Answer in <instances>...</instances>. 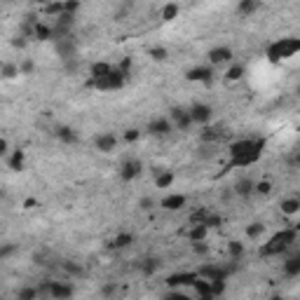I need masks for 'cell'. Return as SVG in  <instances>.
Instances as JSON below:
<instances>
[{"mask_svg":"<svg viewBox=\"0 0 300 300\" xmlns=\"http://www.w3.org/2000/svg\"><path fill=\"white\" fill-rule=\"evenodd\" d=\"M129 244H134V235H132V232H120L117 237L110 239L108 249H113V251H120V249H127Z\"/></svg>","mask_w":300,"mask_h":300,"instance_id":"obj_20","label":"cell"},{"mask_svg":"<svg viewBox=\"0 0 300 300\" xmlns=\"http://www.w3.org/2000/svg\"><path fill=\"white\" fill-rule=\"evenodd\" d=\"M235 272V267H221V265H202L200 267V277H204V279H209V282H213V279H228L230 274Z\"/></svg>","mask_w":300,"mask_h":300,"instance_id":"obj_9","label":"cell"},{"mask_svg":"<svg viewBox=\"0 0 300 300\" xmlns=\"http://www.w3.org/2000/svg\"><path fill=\"white\" fill-rule=\"evenodd\" d=\"M206 235H209L206 223H193V228L188 230V239L190 242H202V239H206Z\"/></svg>","mask_w":300,"mask_h":300,"instance_id":"obj_24","label":"cell"},{"mask_svg":"<svg viewBox=\"0 0 300 300\" xmlns=\"http://www.w3.org/2000/svg\"><path fill=\"white\" fill-rule=\"evenodd\" d=\"M24 162H26V155H24V150L17 148L7 157V167L12 169V171H24Z\"/></svg>","mask_w":300,"mask_h":300,"instance_id":"obj_26","label":"cell"},{"mask_svg":"<svg viewBox=\"0 0 300 300\" xmlns=\"http://www.w3.org/2000/svg\"><path fill=\"white\" fill-rule=\"evenodd\" d=\"M289 164H291V167H296V169H300V150L293 155L291 159H289Z\"/></svg>","mask_w":300,"mask_h":300,"instance_id":"obj_54","label":"cell"},{"mask_svg":"<svg viewBox=\"0 0 300 300\" xmlns=\"http://www.w3.org/2000/svg\"><path fill=\"white\" fill-rule=\"evenodd\" d=\"M265 232V225L260 221H256V223H251V225H247V237L249 239H258L260 235Z\"/></svg>","mask_w":300,"mask_h":300,"instance_id":"obj_36","label":"cell"},{"mask_svg":"<svg viewBox=\"0 0 300 300\" xmlns=\"http://www.w3.org/2000/svg\"><path fill=\"white\" fill-rule=\"evenodd\" d=\"M17 298L19 300H36V298H40V289H21V291L17 293Z\"/></svg>","mask_w":300,"mask_h":300,"instance_id":"obj_38","label":"cell"},{"mask_svg":"<svg viewBox=\"0 0 300 300\" xmlns=\"http://www.w3.org/2000/svg\"><path fill=\"white\" fill-rule=\"evenodd\" d=\"M228 251H230V258H232V260H239V258H244V253H247V247H244V242H239V239H230Z\"/></svg>","mask_w":300,"mask_h":300,"instance_id":"obj_29","label":"cell"},{"mask_svg":"<svg viewBox=\"0 0 300 300\" xmlns=\"http://www.w3.org/2000/svg\"><path fill=\"white\" fill-rule=\"evenodd\" d=\"M159 204H162V209H167V211H178V209H183L188 204V197L186 195H167Z\"/></svg>","mask_w":300,"mask_h":300,"instance_id":"obj_15","label":"cell"},{"mask_svg":"<svg viewBox=\"0 0 300 300\" xmlns=\"http://www.w3.org/2000/svg\"><path fill=\"white\" fill-rule=\"evenodd\" d=\"M56 24H61V26H75V14L73 12H61L59 17H56Z\"/></svg>","mask_w":300,"mask_h":300,"instance_id":"obj_39","label":"cell"},{"mask_svg":"<svg viewBox=\"0 0 300 300\" xmlns=\"http://www.w3.org/2000/svg\"><path fill=\"white\" fill-rule=\"evenodd\" d=\"M200 277V272H176L167 277V286L169 289H176V286H193L195 279Z\"/></svg>","mask_w":300,"mask_h":300,"instance_id":"obj_12","label":"cell"},{"mask_svg":"<svg viewBox=\"0 0 300 300\" xmlns=\"http://www.w3.org/2000/svg\"><path fill=\"white\" fill-rule=\"evenodd\" d=\"M296 92H298V97H300V85H298V89H296Z\"/></svg>","mask_w":300,"mask_h":300,"instance_id":"obj_58","label":"cell"},{"mask_svg":"<svg viewBox=\"0 0 300 300\" xmlns=\"http://www.w3.org/2000/svg\"><path fill=\"white\" fill-rule=\"evenodd\" d=\"M54 52H56V56H61L63 61L73 59V56H75V52H78L75 38L68 36V38H59V40H54Z\"/></svg>","mask_w":300,"mask_h":300,"instance_id":"obj_6","label":"cell"},{"mask_svg":"<svg viewBox=\"0 0 300 300\" xmlns=\"http://www.w3.org/2000/svg\"><path fill=\"white\" fill-rule=\"evenodd\" d=\"M174 129H176V127H174V122H171L169 117H155V120H150V122H148L150 136H157V139H162V136H169Z\"/></svg>","mask_w":300,"mask_h":300,"instance_id":"obj_7","label":"cell"},{"mask_svg":"<svg viewBox=\"0 0 300 300\" xmlns=\"http://www.w3.org/2000/svg\"><path fill=\"white\" fill-rule=\"evenodd\" d=\"M169 120L174 122V127H176L178 132H188L195 124L193 115H190V108H181V106H174L169 110Z\"/></svg>","mask_w":300,"mask_h":300,"instance_id":"obj_5","label":"cell"},{"mask_svg":"<svg viewBox=\"0 0 300 300\" xmlns=\"http://www.w3.org/2000/svg\"><path fill=\"white\" fill-rule=\"evenodd\" d=\"M141 171H143V164H141V159H124L122 162V167H120V178L122 181H134V178H139L141 176Z\"/></svg>","mask_w":300,"mask_h":300,"instance_id":"obj_8","label":"cell"},{"mask_svg":"<svg viewBox=\"0 0 300 300\" xmlns=\"http://www.w3.org/2000/svg\"><path fill=\"white\" fill-rule=\"evenodd\" d=\"M148 54H150V59H155V61H167L169 59V52L164 47H150Z\"/></svg>","mask_w":300,"mask_h":300,"instance_id":"obj_37","label":"cell"},{"mask_svg":"<svg viewBox=\"0 0 300 300\" xmlns=\"http://www.w3.org/2000/svg\"><path fill=\"white\" fill-rule=\"evenodd\" d=\"M33 2H38V5H47L50 0H33Z\"/></svg>","mask_w":300,"mask_h":300,"instance_id":"obj_57","label":"cell"},{"mask_svg":"<svg viewBox=\"0 0 300 300\" xmlns=\"http://www.w3.org/2000/svg\"><path fill=\"white\" fill-rule=\"evenodd\" d=\"M300 211V197H286L282 202V213L284 216H296Z\"/></svg>","mask_w":300,"mask_h":300,"instance_id":"obj_30","label":"cell"},{"mask_svg":"<svg viewBox=\"0 0 300 300\" xmlns=\"http://www.w3.org/2000/svg\"><path fill=\"white\" fill-rule=\"evenodd\" d=\"M113 63L108 61H94L92 63V68H89V73H92V78H108L110 73H113Z\"/></svg>","mask_w":300,"mask_h":300,"instance_id":"obj_21","label":"cell"},{"mask_svg":"<svg viewBox=\"0 0 300 300\" xmlns=\"http://www.w3.org/2000/svg\"><path fill=\"white\" fill-rule=\"evenodd\" d=\"M12 253H14V247H12V244H5V247L0 249V260H5V258H9Z\"/></svg>","mask_w":300,"mask_h":300,"instance_id":"obj_50","label":"cell"},{"mask_svg":"<svg viewBox=\"0 0 300 300\" xmlns=\"http://www.w3.org/2000/svg\"><path fill=\"white\" fill-rule=\"evenodd\" d=\"M265 150V139H239L230 143V167H251Z\"/></svg>","mask_w":300,"mask_h":300,"instance_id":"obj_1","label":"cell"},{"mask_svg":"<svg viewBox=\"0 0 300 300\" xmlns=\"http://www.w3.org/2000/svg\"><path fill=\"white\" fill-rule=\"evenodd\" d=\"M19 68H21V75H33L36 73V61L33 59H24L19 63Z\"/></svg>","mask_w":300,"mask_h":300,"instance_id":"obj_41","label":"cell"},{"mask_svg":"<svg viewBox=\"0 0 300 300\" xmlns=\"http://www.w3.org/2000/svg\"><path fill=\"white\" fill-rule=\"evenodd\" d=\"M94 146H97L99 152H113L115 146H117V139H115V134L103 132V134H99L97 139H94Z\"/></svg>","mask_w":300,"mask_h":300,"instance_id":"obj_14","label":"cell"},{"mask_svg":"<svg viewBox=\"0 0 300 300\" xmlns=\"http://www.w3.org/2000/svg\"><path fill=\"white\" fill-rule=\"evenodd\" d=\"M253 193H256V183L251 178H239L235 183V195H239V197H249Z\"/></svg>","mask_w":300,"mask_h":300,"instance_id":"obj_22","label":"cell"},{"mask_svg":"<svg viewBox=\"0 0 300 300\" xmlns=\"http://www.w3.org/2000/svg\"><path fill=\"white\" fill-rule=\"evenodd\" d=\"M139 206H141L143 211H150V209H152V200H150V197H141V200H139Z\"/></svg>","mask_w":300,"mask_h":300,"instance_id":"obj_53","label":"cell"},{"mask_svg":"<svg viewBox=\"0 0 300 300\" xmlns=\"http://www.w3.org/2000/svg\"><path fill=\"white\" fill-rule=\"evenodd\" d=\"M127 80H129V75H124V73L115 66L113 73H110L108 78H89L87 87L99 89V92H117V89H122L124 85H127Z\"/></svg>","mask_w":300,"mask_h":300,"instance_id":"obj_4","label":"cell"},{"mask_svg":"<svg viewBox=\"0 0 300 300\" xmlns=\"http://www.w3.org/2000/svg\"><path fill=\"white\" fill-rule=\"evenodd\" d=\"M5 2H14V0H5Z\"/></svg>","mask_w":300,"mask_h":300,"instance_id":"obj_59","label":"cell"},{"mask_svg":"<svg viewBox=\"0 0 300 300\" xmlns=\"http://www.w3.org/2000/svg\"><path fill=\"white\" fill-rule=\"evenodd\" d=\"M117 68H120L124 75H132V56H124L122 61L117 63Z\"/></svg>","mask_w":300,"mask_h":300,"instance_id":"obj_46","label":"cell"},{"mask_svg":"<svg viewBox=\"0 0 300 300\" xmlns=\"http://www.w3.org/2000/svg\"><path fill=\"white\" fill-rule=\"evenodd\" d=\"M12 47H17V50H24V47H26V38H24V36L12 38Z\"/></svg>","mask_w":300,"mask_h":300,"instance_id":"obj_52","label":"cell"},{"mask_svg":"<svg viewBox=\"0 0 300 300\" xmlns=\"http://www.w3.org/2000/svg\"><path fill=\"white\" fill-rule=\"evenodd\" d=\"M159 258H143L141 263H139V267H141V272L146 274V277H150V274H155L159 270Z\"/></svg>","mask_w":300,"mask_h":300,"instance_id":"obj_32","label":"cell"},{"mask_svg":"<svg viewBox=\"0 0 300 300\" xmlns=\"http://www.w3.org/2000/svg\"><path fill=\"white\" fill-rule=\"evenodd\" d=\"M221 136H223V129H221V127H211V124H204L202 134H200V139H202L204 143H213V141H218Z\"/></svg>","mask_w":300,"mask_h":300,"instance_id":"obj_25","label":"cell"},{"mask_svg":"<svg viewBox=\"0 0 300 300\" xmlns=\"http://www.w3.org/2000/svg\"><path fill=\"white\" fill-rule=\"evenodd\" d=\"M178 12H181V9H178V5L176 2H167V5H164V7H162V14H159V17H162V21H174V19L178 17Z\"/></svg>","mask_w":300,"mask_h":300,"instance_id":"obj_33","label":"cell"},{"mask_svg":"<svg viewBox=\"0 0 300 300\" xmlns=\"http://www.w3.org/2000/svg\"><path fill=\"white\" fill-rule=\"evenodd\" d=\"M300 52V38H279L274 43L267 45L265 50V56L270 63H282L286 59H291Z\"/></svg>","mask_w":300,"mask_h":300,"instance_id":"obj_2","label":"cell"},{"mask_svg":"<svg viewBox=\"0 0 300 300\" xmlns=\"http://www.w3.org/2000/svg\"><path fill=\"white\" fill-rule=\"evenodd\" d=\"M206 216H209V211H206V209H200V211H195L193 216H190V223H204Z\"/></svg>","mask_w":300,"mask_h":300,"instance_id":"obj_48","label":"cell"},{"mask_svg":"<svg viewBox=\"0 0 300 300\" xmlns=\"http://www.w3.org/2000/svg\"><path fill=\"white\" fill-rule=\"evenodd\" d=\"M63 7H66V12H73V14H78L80 0H63Z\"/></svg>","mask_w":300,"mask_h":300,"instance_id":"obj_49","label":"cell"},{"mask_svg":"<svg viewBox=\"0 0 300 300\" xmlns=\"http://www.w3.org/2000/svg\"><path fill=\"white\" fill-rule=\"evenodd\" d=\"M256 193L258 195H270V193H272V181H267V178H265V181H258V183H256Z\"/></svg>","mask_w":300,"mask_h":300,"instance_id":"obj_43","label":"cell"},{"mask_svg":"<svg viewBox=\"0 0 300 300\" xmlns=\"http://www.w3.org/2000/svg\"><path fill=\"white\" fill-rule=\"evenodd\" d=\"M33 38H38V40H54V26H47V24H43V21H36L33 24Z\"/></svg>","mask_w":300,"mask_h":300,"instance_id":"obj_19","label":"cell"},{"mask_svg":"<svg viewBox=\"0 0 300 300\" xmlns=\"http://www.w3.org/2000/svg\"><path fill=\"white\" fill-rule=\"evenodd\" d=\"M174 186V171H169V169H162L157 176H155V188L159 190H167V188Z\"/></svg>","mask_w":300,"mask_h":300,"instance_id":"obj_27","label":"cell"},{"mask_svg":"<svg viewBox=\"0 0 300 300\" xmlns=\"http://www.w3.org/2000/svg\"><path fill=\"white\" fill-rule=\"evenodd\" d=\"M228 61H232V50L230 47L218 45V47L209 50V63L211 66H221V63H228Z\"/></svg>","mask_w":300,"mask_h":300,"instance_id":"obj_13","label":"cell"},{"mask_svg":"<svg viewBox=\"0 0 300 300\" xmlns=\"http://www.w3.org/2000/svg\"><path fill=\"white\" fill-rule=\"evenodd\" d=\"M225 78L230 80V82H237V80L244 78V66L242 63H232L228 71H225Z\"/></svg>","mask_w":300,"mask_h":300,"instance_id":"obj_34","label":"cell"},{"mask_svg":"<svg viewBox=\"0 0 300 300\" xmlns=\"http://www.w3.org/2000/svg\"><path fill=\"white\" fill-rule=\"evenodd\" d=\"M225 282H228V279H213V282H211L213 298H218V296H223V293H225Z\"/></svg>","mask_w":300,"mask_h":300,"instance_id":"obj_42","label":"cell"},{"mask_svg":"<svg viewBox=\"0 0 300 300\" xmlns=\"http://www.w3.org/2000/svg\"><path fill=\"white\" fill-rule=\"evenodd\" d=\"M43 12L47 14V17H59L61 12H66V7H63V0H50L47 5H43Z\"/></svg>","mask_w":300,"mask_h":300,"instance_id":"obj_31","label":"cell"},{"mask_svg":"<svg viewBox=\"0 0 300 300\" xmlns=\"http://www.w3.org/2000/svg\"><path fill=\"white\" fill-rule=\"evenodd\" d=\"M186 80L188 82H204V85H209L213 80V68L211 66H197V68H190L186 73Z\"/></svg>","mask_w":300,"mask_h":300,"instance_id":"obj_10","label":"cell"},{"mask_svg":"<svg viewBox=\"0 0 300 300\" xmlns=\"http://www.w3.org/2000/svg\"><path fill=\"white\" fill-rule=\"evenodd\" d=\"M36 206H38V200H36V197H28L26 202H24V209H36Z\"/></svg>","mask_w":300,"mask_h":300,"instance_id":"obj_55","label":"cell"},{"mask_svg":"<svg viewBox=\"0 0 300 300\" xmlns=\"http://www.w3.org/2000/svg\"><path fill=\"white\" fill-rule=\"evenodd\" d=\"M139 139H141V132H139V129H127V132H124V141L127 143H134V141H139Z\"/></svg>","mask_w":300,"mask_h":300,"instance_id":"obj_47","label":"cell"},{"mask_svg":"<svg viewBox=\"0 0 300 300\" xmlns=\"http://www.w3.org/2000/svg\"><path fill=\"white\" fill-rule=\"evenodd\" d=\"M115 291H117V286L110 282V284H106V286L101 289V296H106V298H108V296H115Z\"/></svg>","mask_w":300,"mask_h":300,"instance_id":"obj_51","label":"cell"},{"mask_svg":"<svg viewBox=\"0 0 300 300\" xmlns=\"http://www.w3.org/2000/svg\"><path fill=\"white\" fill-rule=\"evenodd\" d=\"M73 293H75V289H73L71 284H63V282H52V291H50V296L56 300H68L73 298Z\"/></svg>","mask_w":300,"mask_h":300,"instance_id":"obj_16","label":"cell"},{"mask_svg":"<svg viewBox=\"0 0 300 300\" xmlns=\"http://www.w3.org/2000/svg\"><path fill=\"white\" fill-rule=\"evenodd\" d=\"M258 9H260V0H239L237 5V12L242 17H251V14H256Z\"/></svg>","mask_w":300,"mask_h":300,"instance_id":"obj_23","label":"cell"},{"mask_svg":"<svg viewBox=\"0 0 300 300\" xmlns=\"http://www.w3.org/2000/svg\"><path fill=\"white\" fill-rule=\"evenodd\" d=\"M204 223H206V228H209V230H216V228H221V225H223V218H221V213H211V211H209V216H206V221H204Z\"/></svg>","mask_w":300,"mask_h":300,"instance_id":"obj_40","label":"cell"},{"mask_svg":"<svg viewBox=\"0 0 300 300\" xmlns=\"http://www.w3.org/2000/svg\"><path fill=\"white\" fill-rule=\"evenodd\" d=\"M54 134H56V139H59L61 143H68V146H73V143H78V132H75L73 127L59 124V127L54 129Z\"/></svg>","mask_w":300,"mask_h":300,"instance_id":"obj_18","label":"cell"},{"mask_svg":"<svg viewBox=\"0 0 300 300\" xmlns=\"http://www.w3.org/2000/svg\"><path fill=\"white\" fill-rule=\"evenodd\" d=\"M63 270L68 274H75V277H80L82 274V267L80 265H75V263H71V260H63Z\"/></svg>","mask_w":300,"mask_h":300,"instance_id":"obj_45","label":"cell"},{"mask_svg":"<svg viewBox=\"0 0 300 300\" xmlns=\"http://www.w3.org/2000/svg\"><path fill=\"white\" fill-rule=\"evenodd\" d=\"M296 237H298V230H296V228H286V230H282V232H277V235H272V237L267 239L263 247H260L258 253H260L263 258L282 256L284 251L296 242Z\"/></svg>","mask_w":300,"mask_h":300,"instance_id":"obj_3","label":"cell"},{"mask_svg":"<svg viewBox=\"0 0 300 300\" xmlns=\"http://www.w3.org/2000/svg\"><path fill=\"white\" fill-rule=\"evenodd\" d=\"M17 75H21V68H19V63H12V61L2 63V78H5V80H14Z\"/></svg>","mask_w":300,"mask_h":300,"instance_id":"obj_35","label":"cell"},{"mask_svg":"<svg viewBox=\"0 0 300 300\" xmlns=\"http://www.w3.org/2000/svg\"><path fill=\"white\" fill-rule=\"evenodd\" d=\"M193 251L197 253V256H206V253H209V244H206V239H202V242H193Z\"/></svg>","mask_w":300,"mask_h":300,"instance_id":"obj_44","label":"cell"},{"mask_svg":"<svg viewBox=\"0 0 300 300\" xmlns=\"http://www.w3.org/2000/svg\"><path fill=\"white\" fill-rule=\"evenodd\" d=\"M284 274H286V277H298L300 274V253L286 258V263H284Z\"/></svg>","mask_w":300,"mask_h":300,"instance_id":"obj_28","label":"cell"},{"mask_svg":"<svg viewBox=\"0 0 300 300\" xmlns=\"http://www.w3.org/2000/svg\"><path fill=\"white\" fill-rule=\"evenodd\" d=\"M190 115H193L195 124H202V127H204V124L211 122L213 110H211L209 103H193V106H190Z\"/></svg>","mask_w":300,"mask_h":300,"instance_id":"obj_11","label":"cell"},{"mask_svg":"<svg viewBox=\"0 0 300 300\" xmlns=\"http://www.w3.org/2000/svg\"><path fill=\"white\" fill-rule=\"evenodd\" d=\"M193 289H195V293H197V296H200L202 300H211V298H213L211 282H209V279H204V277H197V279H195Z\"/></svg>","mask_w":300,"mask_h":300,"instance_id":"obj_17","label":"cell"},{"mask_svg":"<svg viewBox=\"0 0 300 300\" xmlns=\"http://www.w3.org/2000/svg\"><path fill=\"white\" fill-rule=\"evenodd\" d=\"M9 152V143H7V139H2L0 141V155H7Z\"/></svg>","mask_w":300,"mask_h":300,"instance_id":"obj_56","label":"cell"}]
</instances>
